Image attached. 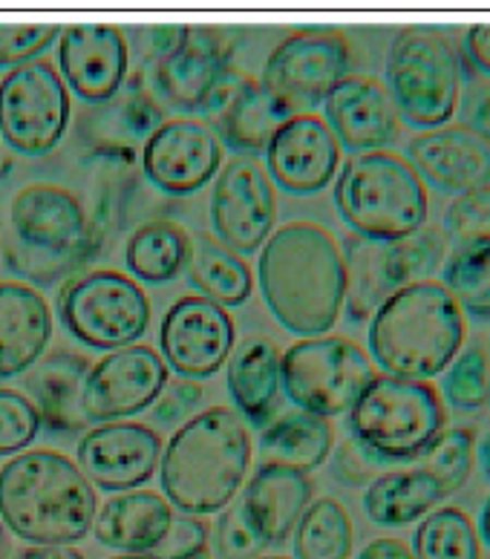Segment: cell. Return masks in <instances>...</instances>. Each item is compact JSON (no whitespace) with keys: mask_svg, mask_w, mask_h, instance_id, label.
I'll return each mask as SVG.
<instances>
[{"mask_svg":"<svg viewBox=\"0 0 490 559\" xmlns=\"http://www.w3.org/2000/svg\"><path fill=\"white\" fill-rule=\"evenodd\" d=\"M21 559H84L73 545H33L21 554Z\"/></svg>","mask_w":490,"mask_h":559,"instance_id":"cell-52","label":"cell"},{"mask_svg":"<svg viewBox=\"0 0 490 559\" xmlns=\"http://www.w3.org/2000/svg\"><path fill=\"white\" fill-rule=\"evenodd\" d=\"M346 265V314L352 323H363L375 314V309L393 295L384 274V242L346 237L344 242Z\"/></svg>","mask_w":490,"mask_h":559,"instance_id":"cell-34","label":"cell"},{"mask_svg":"<svg viewBox=\"0 0 490 559\" xmlns=\"http://www.w3.org/2000/svg\"><path fill=\"white\" fill-rule=\"evenodd\" d=\"M101 251V234L73 191L26 185L9 205L7 269L35 286L75 277Z\"/></svg>","mask_w":490,"mask_h":559,"instance_id":"cell-5","label":"cell"},{"mask_svg":"<svg viewBox=\"0 0 490 559\" xmlns=\"http://www.w3.org/2000/svg\"><path fill=\"white\" fill-rule=\"evenodd\" d=\"M381 467L384 464L375 462L367 450L358 444V441L346 439L344 444L332 450V476L349 488H367L370 481H375L381 476Z\"/></svg>","mask_w":490,"mask_h":559,"instance_id":"cell-47","label":"cell"},{"mask_svg":"<svg viewBox=\"0 0 490 559\" xmlns=\"http://www.w3.org/2000/svg\"><path fill=\"white\" fill-rule=\"evenodd\" d=\"M312 493L314 485L306 473L260 464L249 485L240 490L237 508L265 548H280L295 534L306 508L312 504Z\"/></svg>","mask_w":490,"mask_h":559,"instance_id":"cell-25","label":"cell"},{"mask_svg":"<svg viewBox=\"0 0 490 559\" xmlns=\"http://www.w3.org/2000/svg\"><path fill=\"white\" fill-rule=\"evenodd\" d=\"M165 441L153 427L139 421L96 424L81 436L75 459L89 485L107 493H128L151 481L159 471Z\"/></svg>","mask_w":490,"mask_h":559,"instance_id":"cell-18","label":"cell"},{"mask_svg":"<svg viewBox=\"0 0 490 559\" xmlns=\"http://www.w3.org/2000/svg\"><path fill=\"white\" fill-rule=\"evenodd\" d=\"M346 75H352V47L346 35L332 26H314L286 35L272 49L260 81L295 112H312Z\"/></svg>","mask_w":490,"mask_h":559,"instance_id":"cell-13","label":"cell"},{"mask_svg":"<svg viewBox=\"0 0 490 559\" xmlns=\"http://www.w3.org/2000/svg\"><path fill=\"white\" fill-rule=\"evenodd\" d=\"M251 464L249 427L231 407H208L174 430L159 459L162 493L179 513L226 511Z\"/></svg>","mask_w":490,"mask_h":559,"instance_id":"cell-2","label":"cell"},{"mask_svg":"<svg viewBox=\"0 0 490 559\" xmlns=\"http://www.w3.org/2000/svg\"><path fill=\"white\" fill-rule=\"evenodd\" d=\"M9 557V536H7V525L0 522V559Z\"/></svg>","mask_w":490,"mask_h":559,"instance_id":"cell-55","label":"cell"},{"mask_svg":"<svg viewBox=\"0 0 490 559\" xmlns=\"http://www.w3.org/2000/svg\"><path fill=\"white\" fill-rule=\"evenodd\" d=\"M476 534H479V543L490 548V496L485 499L482 511H479V525H476Z\"/></svg>","mask_w":490,"mask_h":559,"instance_id":"cell-54","label":"cell"},{"mask_svg":"<svg viewBox=\"0 0 490 559\" xmlns=\"http://www.w3.org/2000/svg\"><path fill=\"white\" fill-rule=\"evenodd\" d=\"M40 432V416L24 392L0 386V455L24 453Z\"/></svg>","mask_w":490,"mask_h":559,"instance_id":"cell-42","label":"cell"},{"mask_svg":"<svg viewBox=\"0 0 490 559\" xmlns=\"http://www.w3.org/2000/svg\"><path fill=\"white\" fill-rule=\"evenodd\" d=\"M258 559H289V557H277V554H272V557H265V554H263V557H258Z\"/></svg>","mask_w":490,"mask_h":559,"instance_id":"cell-58","label":"cell"},{"mask_svg":"<svg viewBox=\"0 0 490 559\" xmlns=\"http://www.w3.org/2000/svg\"><path fill=\"white\" fill-rule=\"evenodd\" d=\"M58 38H61V26L56 24H0V70L33 64Z\"/></svg>","mask_w":490,"mask_h":559,"instance_id":"cell-43","label":"cell"},{"mask_svg":"<svg viewBox=\"0 0 490 559\" xmlns=\"http://www.w3.org/2000/svg\"><path fill=\"white\" fill-rule=\"evenodd\" d=\"M205 404V390L200 386V381H188V378H179L162 390V395L153 404V421L159 427H182L188 418L196 416V409Z\"/></svg>","mask_w":490,"mask_h":559,"instance_id":"cell-45","label":"cell"},{"mask_svg":"<svg viewBox=\"0 0 490 559\" xmlns=\"http://www.w3.org/2000/svg\"><path fill=\"white\" fill-rule=\"evenodd\" d=\"M467 337L465 312L439 280L386 297L370 318V358L384 376L430 381L451 367Z\"/></svg>","mask_w":490,"mask_h":559,"instance_id":"cell-4","label":"cell"},{"mask_svg":"<svg viewBox=\"0 0 490 559\" xmlns=\"http://www.w3.org/2000/svg\"><path fill=\"white\" fill-rule=\"evenodd\" d=\"M89 364L79 352H49L24 376L29 401L40 416V430L52 436H75L87 430V418L81 413V390L89 372Z\"/></svg>","mask_w":490,"mask_h":559,"instance_id":"cell-27","label":"cell"},{"mask_svg":"<svg viewBox=\"0 0 490 559\" xmlns=\"http://www.w3.org/2000/svg\"><path fill=\"white\" fill-rule=\"evenodd\" d=\"M386 93L404 124L444 128L462 98V52L439 26H404L386 52Z\"/></svg>","mask_w":490,"mask_h":559,"instance_id":"cell-8","label":"cell"},{"mask_svg":"<svg viewBox=\"0 0 490 559\" xmlns=\"http://www.w3.org/2000/svg\"><path fill=\"white\" fill-rule=\"evenodd\" d=\"M458 309L474 320H490V246L453 248L439 280Z\"/></svg>","mask_w":490,"mask_h":559,"instance_id":"cell-38","label":"cell"},{"mask_svg":"<svg viewBox=\"0 0 490 559\" xmlns=\"http://www.w3.org/2000/svg\"><path fill=\"white\" fill-rule=\"evenodd\" d=\"M182 559H214V554H211V548H205V551H196L191 554V557H182Z\"/></svg>","mask_w":490,"mask_h":559,"instance_id":"cell-57","label":"cell"},{"mask_svg":"<svg viewBox=\"0 0 490 559\" xmlns=\"http://www.w3.org/2000/svg\"><path fill=\"white\" fill-rule=\"evenodd\" d=\"M211 548V527L205 525V520L200 516H177L170 531L165 534V539L159 543V548L153 551L156 559H182L191 557L196 551H205Z\"/></svg>","mask_w":490,"mask_h":559,"instance_id":"cell-46","label":"cell"},{"mask_svg":"<svg viewBox=\"0 0 490 559\" xmlns=\"http://www.w3.org/2000/svg\"><path fill=\"white\" fill-rule=\"evenodd\" d=\"M332 200L346 228L372 242L404 240L425 228L430 214L421 176L390 151L349 156L335 176Z\"/></svg>","mask_w":490,"mask_h":559,"instance_id":"cell-6","label":"cell"},{"mask_svg":"<svg viewBox=\"0 0 490 559\" xmlns=\"http://www.w3.org/2000/svg\"><path fill=\"white\" fill-rule=\"evenodd\" d=\"M58 320L89 349H124L145 337L151 300L128 274L98 269L67 280L58 295Z\"/></svg>","mask_w":490,"mask_h":559,"instance_id":"cell-10","label":"cell"},{"mask_svg":"<svg viewBox=\"0 0 490 559\" xmlns=\"http://www.w3.org/2000/svg\"><path fill=\"white\" fill-rule=\"evenodd\" d=\"M280 358L274 341L263 335L242 337L226 360V384L234 413L254 430H263L280 409Z\"/></svg>","mask_w":490,"mask_h":559,"instance_id":"cell-26","label":"cell"},{"mask_svg":"<svg viewBox=\"0 0 490 559\" xmlns=\"http://www.w3.org/2000/svg\"><path fill=\"white\" fill-rule=\"evenodd\" d=\"M186 35H188V26H147L145 38H147V47H151L147 61L170 56L174 49L182 47Z\"/></svg>","mask_w":490,"mask_h":559,"instance_id":"cell-50","label":"cell"},{"mask_svg":"<svg viewBox=\"0 0 490 559\" xmlns=\"http://www.w3.org/2000/svg\"><path fill=\"white\" fill-rule=\"evenodd\" d=\"M168 381V364L151 346L133 344L107 352L84 378L81 413L89 424L128 421L151 409Z\"/></svg>","mask_w":490,"mask_h":559,"instance_id":"cell-15","label":"cell"},{"mask_svg":"<svg viewBox=\"0 0 490 559\" xmlns=\"http://www.w3.org/2000/svg\"><path fill=\"white\" fill-rule=\"evenodd\" d=\"M96 513V488L64 453L26 450L0 467V522L24 543H81Z\"/></svg>","mask_w":490,"mask_h":559,"instance_id":"cell-3","label":"cell"},{"mask_svg":"<svg viewBox=\"0 0 490 559\" xmlns=\"http://www.w3.org/2000/svg\"><path fill=\"white\" fill-rule=\"evenodd\" d=\"M358 559H416V554H413L410 545H404L402 539H390V536H384V539H372L370 545H363Z\"/></svg>","mask_w":490,"mask_h":559,"instance_id":"cell-51","label":"cell"},{"mask_svg":"<svg viewBox=\"0 0 490 559\" xmlns=\"http://www.w3.org/2000/svg\"><path fill=\"white\" fill-rule=\"evenodd\" d=\"M237 346V326L228 309L202 295L179 297L159 326L162 360L174 376L205 381L226 367Z\"/></svg>","mask_w":490,"mask_h":559,"instance_id":"cell-16","label":"cell"},{"mask_svg":"<svg viewBox=\"0 0 490 559\" xmlns=\"http://www.w3.org/2000/svg\"><path fill=\"white\" fill-rule=\"evenodd\" d=\"M467 79L470 81H467L465 96L458 98L465 128L490 139V79L485 75H467Z\"/></svg>","mask_w":490,"mask_h":559,"instance_id":"cell-48","label":"cell"},{"mask_svg":"<svg viewBox=\"0 0 490 559\" xmlns=\"http://www.w3.org/2000/svg\"><path fill=\"white\" fill-rule=\"evenodd\" d=\"M191 234L170 219H153L130 234L124 242V265L147 286H165L186 272Z\"/></svg>","mask_w":490,"mask_h":559,"instance_id":"cell-33","label":"cell"},{"mask_svg":"<svg viewBox=\"0 0 490 559\" xmlns=\"http://www.w3.org/2000/svg\"><path fill=\"white\" fill-rule=\"evenodd\" d=\"M323 119L338 139L340 151H386L402 133V116L378 79L346 75L323 102Z\"/></svg>","mask_w":490,"mask_h":559,"instance_id":"cell-23","label":"cell"},{"mask_svg":"<svg viewBox=\"0 0 490 559\" xmlns=\"http://www.w3.org/2000/svg\"><path fill=\"white\" fill-rule=\"evenodd\" d=\"M418 464L442 481L444 493H458V490L465 488V481L470 479V471H474L476 464L474 430H465V427H451V430H444L442 436L421 453Z\"/></svg>","mask_w":490,"mask_h":559,"instance_id":"cell-40","label":"cell"},{"mask_svg":"<svg viewBox=\"0 0 490 559\" xmlns=\"http://www.w3.org/2000/svg\"><path fill=\"white\" fill-rule=\"evenodd\" d=\"M488 404H490V392H488Z\"/></svg>","mask_w":490,"mask_h":559,"instance_id":"cell-59","label":"cell"},{"mask_svg":"<svg viewBox=\"0 0 490 559\" xmlns=\"http://www.w3.org/2000/svg\"><path fill=\"white\" fill-rule=\"evenodd\" d=\"M260 464H277L298 473H314L335 450V427L330 418L291 409L274 416L260 430Z\"/></svg>","mask_w":490,"mask_h":559,"instance_id":"cell-31","label":"cell"},{"mask_svg":"<svg viewBox=\"0 0 490 559\" xmlns=\"http://www.w3.org/2000/svg\"><path fill=\"white\" fill-rule=\"evenodd\" d=\"M407 162L421 176V182L442 193L462 197L490 185V139L465 124H444L418 133L407 144Z\"/></svg>","mask_w":490,"mask_h":559,"instance_id":"cell-24","label":"cell"},{"mask_svg":"<svg viewBox=\"0 0 490 559\" xmlns=\"http://www.w3.org/2000/svg\"><path fill=\"white\" fill-rule=\"evenodd\" d=\"M208 214L214 237L240 257L265 246L277 223V197L258 156H231L219 168Z\"/></svg>","mask_w":490,"mask_h":559,"instance_id":"cell-14","label":"cell"},{"mask_svg":"<svg viewBox=\"0 0 490 559\" xmlns=\"http://www.w3.org/2000/svg\"><path fill=\"white\" fill-rule=\"evenodd\" d=\"M177 520V508L153 490L110 496L96 513L93 536L121 554H153Z\"/></svg>","mask_w":490,"mask_h":559,"instance_id":"cell-29","label":"cell"},{"mask_svg":"<svg viewBox=\"0 0 490 559\" xmlns=\"http://www.w3.org/2000/svg\"><path fill=\"white\" fill-rule=\"evenodd\" d=\"M217 130L196 116L165 119L142 147V174L165 197H191L223 168Z\"/></svg>","mask_w":490,"mask_h":559,"instance_id":"cell-17","label":"cell"},{"mask_svg":"<svg viewBox=\"0 0 490 559\" xmlns=\"http://www.w3.org/2000/svg\"><path fill=\"white\" fill-rule=\"evenodd\" d=\"M188 283L202 297H208L223 309L242 306L254 292V274L251 265L237 251L226 248L217 237L196 234L191 237V251L186 263Z\"/></svg>","mask_w":490,"mask_h":559,"instance_id":"cell-32","label":"cell"},{"mask_svg":"<svg viewBox=\"0 0 490 559\" xmlns=\"http://www.w3.org/2000/svg\"><path fill=\"white\" fill-rule=\"evenodd\" d=\"M413 554L416 559H482V543L462 508L439 504L418 522Z\"/></svg>","mask_w":490,"mask_h":559,"instance_id":"cell-36","label":"cell"},{"mask_svg":"<svg viewBox=\"0 0 490 559\" xmlns=\"http://www.w3.org/2000/svg\"><path fill=\"white\" fill-rule=\"evenodd\" d=\"M375 376L370 352L340 335L300 337L280 358L286 401L321 418L346 416Z\"/></svg>","mask_w":490,"mask_h":559,"instance_id":"cell-9","label":"cell"},{"mask_svg":"<svg viewBox=\"0 0 490 559\" xmlns=\"http://www.w3.org/2000/svg\"><path fill=\"white\" fill-rule=\"evenodd\" d=\"M442 231L456 248L490 246V185L456 197L444 211Z\"/></svg>","mask_w":490,"mask_h":559,"instance_id":"cell-41","label":"cell"},{"mask_svg":"<svg viewBox=\"0 0 490 559\" xmlns=\"http://www.w3.org/2000/svg\"><path fill=\"white\" fill-rule=\"evenodd\" d=\"M346 430L384 467L410 464L447 430V409L433 381L381 372L346 413Z\"/></svg>","mask_w":490,"mask_h":559,"instance_id":"cell-7","label":"cell"},{"mask_svg":"<svg viewBox=\"0 0 490 559\" xmlns=\"http://www.w3.org/2000/svg\"><path fill=\"white\" fill-rule=\"evenodd\" d=\"M258 277L265 309L291 335H330L344 312V251L323 225L286 223L277 228L260 248Z\"/></svg>","mask_w":490,"mask_h":559,"instance_id":"cell-1","label":"cell"},{"mask_svg":"<svg viewBox=\"0 0 490 559\" xmlns=\"http://www.w3.org/2000/svg\"><path fill=\"white\" fill-rule=\"evenodd\" d=\"M444 260H447V237L435 225H425L404 240L384 242V274L393 292L433 280Z\"/></svg>","mask_w":490,"mask_h":559,"instance_id":"cell-37","label":"cell"},{"mask_svg":"<svg viewBox=\"0 0 490 559\" xmlns=\"http://www.w3.org/2000/svg\"><path fill=\"white\" fill-rule=\"evenodd\" d=\"M265 545L260 536L251 531L242 511L237 504H228L219 511L217 531H214V559H258L263 557Z\"/></svg>","mask_w":490,"mask_h":559,"instance_id":"cell-44","label":"cell"},{"mask_svg":"<svg viewBox=\"0 0 490 559\" xmlns=\"http://www.w3.org/2000/svg\"><path fill=\"white\" fill-rule=\"evenodd\" d=\"M442 401H447L453 409L474 413V409L488 407L490 392V358L482 346L462 349L451 360V367L442 372Z\"/></svg>","mask_w":490,"mask_h":559,"instance_id":"cell-39","label":"cell"},{"mask_svg":"<svg viewBox=\"0 0 490 559\" xmlns=\"http://www.w3.org/2000/svg\"><path fill=\"white\" fill-rule=\"evenodd\" d=\"M295 559H349L355 545V527L344 504L332 496L314 499L300 516L295 534Z\"/></svg>","mask_w":490,"mask_h":559,"instance_id":"cell-35","label":"cell"},{"mask_svg":"<svg viewBox=\"0 0 490 559\" xmlns=\"http://www.w3.org/2000/svg\"><path fill=\"white\" fill-rule=\"evenodd\" d=\"M476 464H479L485 481H490V432H485L482 439L476 441Z\"/></svg>","mask_w":490,"mask_h":559,"instance_id":"cell-53","label":"cell"},{"mask_svg":"<svg viewBox=\"0 0 490 559\" xmlns=\"http://www.w3.org/2000/svg\"><path fill=\"white\" fill-rule=\"evenodd\" d=\"M58 67L67 90L84 105H105L128 81V38L110 24L67 26L58 38Z\"/></svg>","mask_w":490,"mask_h":559,"instance_id":"cell-22","label":"cell"},{"mask_svg":"<svg viewBox=\"0 0 490 559\" xmlns=\"http://www.w3.org/2000/svg\"><path fill=\"white\" fill-rule=\"evenodd\" d=\"M113 559H156L153 554H121V557H113Z\"/></svg>","mask_w":490,"mask_h":559,"instance_id":"cell-56","label":"cell"},{"mask_svg":"<svg viewBox=\"0 0 490 559\" xmlns=\"http://www.w3.org/2000/svg\"><path fill=\"white\" fill-rule=\"evenodd\" d=\"M165 121V110L147 90L145 75H128L124 87L110 102L81 112L79 133L93 151V156L116 168H130L136 147H145L147 139Z\"/></svg>","mask_w":490,"mask_h":559,"instance_id":"cell-20","label":"cell"},{"mask_svg":"<svg viewBox=\"0 0 490 559\" xmlns=\"http://www.w3.org/2000/svg\"><path fill=\"white\" fill-rule=\"evenodd\" d=\"M52 337L47 300L26 283H0V378L26 376Z\"/></svg>","mask_w":490,"mask_h":559,"instance_id":"cell-28","label":"cell"},{"mask_svg":"<svg viewBox=\"0 0 490 559\" xmlns=\"http://www.w3.org/2000/svg\"><path fill=\"white\" fill-rule=\"evenodd\" d=\"M70 90L44 58L0 79V139L21 156L56 151L70 128Z\"/></svg>","mask_w":490,"mask_h":559,"instance_id":"cell-12","label":"cell"},{"mask_svg":"<svg viewBox=\"0 0 490 559\" xmlns=\"http://www.w3.org/2000/svg\"><path fill=\"white\" fill-rule=\"evenodd\" d=\"M447 499L442 481L421 464L404 467V471H386L363 490V511L372 525L404 527L425 520Z\"/></svg>","mask_w":490,"mask_h":559,"instance_id":"cell-30","label":"cell"},{"mask_svg":"<svg viewBox=\"0 0 490 559\" xmlns=\"http://www.w3.org/2000/svg\"><path fill=\"white\" fill-rule=\"evenodd\" d=\"M0 251H3V246H0Z\"/></svg>","mask_w":490,"mask_h":559,"instance_id":"cell-60","label":"cell"},{"mask_svg":"<svg viewBox=\"0 0 490 559\" xmlns=\"http://www.w3.org/2000/svg\"><path fill=\"white\" fill-rule=\"evenodd\" d=\"M465 61L490 79V24H476L465 33Z\"/></svg>","mask_w":490,"mask_h":559,"instance_id":"cell-49","label":"cell"},{"mask_svg":"<svg viewBox=\"0 0 490 559\" xmlns=\"http://www.w3.org/2000/svg\"><path fill=\"white\" fill-rule=\"evenodd\" d=\"M291 116L298 112L263 81L234 70L208 110L202 112V121L217 130L223 147L234 156H258Z\"/></svg>","mask_w":490,"mask_h":559,"instance_id":"cell-21","label":"cell"},{"mask_svg":"<svg viewBox=\"0 0 490 559\" xmlns=\"http://www.w3.org/2000/svg\"><path fill=\"white\" fill-rule=\"evenodd\" d=\"M265 174L291 197L326 191L340 170V144L318 112H298L265 147Z\"/></svg>","mask_w":490,"mask_h":559,"instance_id":"cell-19","label":"cell"},{"mask_svg":"<svg viewBox=\"0 0 490 559\" xmlns=\"http://www.w3.org/2000/svg\"><path fill=\"white\" fill-rule=\"evenodd\" d=\"M237 33L228 26H188L182 47L170 56L147 61L145 84L162 110L196 116L208 110L234 72Z\"/></svg>","mask_w":490,"mask_h":559,"instance_id":"cell-11","label":"cell"}]
</instances>
